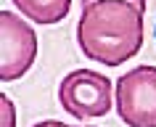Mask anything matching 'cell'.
<instances>
[{"label": "cell", "mask_w": 156, "mask_h": 127, "mask_svg": "<svg viewBox=\"0 0 156 127\" xmlns=\"http://www.w3.org/2000/svg\"><path fill=\"white\" fill-rule=\"evenodd\" d=\"M114 82L95 69H74L58 85V103L74 119L106 117L114 106Z\"/></svg>", "instance_id": "2"}, {"label": "cell", "mask_w": 156, "mask_h": 127, "mask_svg": "<svg viewBox=\"0 0 156 127\" xmlns=\"http://www.w3.org/2000/svg\"><path fill=\"white\" fill-rule=\"evenodd\" d=\"M143 13L130 0H93L82 5L77 45L82 56L101 66H122L138 56L146 40Z\"/></svg>", "instance_id": "1"}, {"label": "cell", "mask_w": 156, "mask_h": 127, "mask_svg": "<svg viewBox=\"0 0 156 127\" xmlns=\"http://www.w3.org/2000/svg\"><path fill=\"white\" fill-rule=\"evenodd\" d=\"M13 3L32 24L40 26L58 24L72 11V0H13Z\"/></svg>", "instance_id": "5"}, {"label": "cell", "mask_w": 156, "mask_h": 127, "mask_svg": "<svg viewBox=\"0 0 156 127\" xmlns=\"http://www.w3.org/2000/svg\"><path fill=\"white\" fill-rule=\"evenodd\" d=\"M37 32L13 11H0V79L16 82L37 61Z\"/></svg>", "instance_id": "4"}, {"label": "cell", "mask_w": 156, "mask_h": 127, "mask_svg": "<svg viewBox=\"0 0 156 127\" xmlns=\"http://www.w3.org/2000/svg\"><path fill=\"white\" fill-rule=\"evenodd\" d=\"M0 127H16V103L8 95H0Z\"/></svg>", "instance_id": "6"}, {"label": "cell", "mask_w": 156, "mask_h": 127, "mask_svg": "<svg viewBox=\"0 0 156 127\" xmlns=\"http://www.w3.org/2000/svg\"><path fill=\"white\" fill-rule=\"evenodd\" d=\"M116 114L127 127H156V66H135L116 79Z\"/></svg>", "instance_id": "3"}, {"label": "cell", "mask_w": 156, "mask_h": 127, "mask_svg": "<svg viewBox=\"0 0 156 127\" xmlns=\"http://www.w3.org/2000/svg\"><path fill=\"white\" fill-rule=\"evenodd\" d=\"M87 3H93V0H82V5H87ZM130 3H135L138 8H143V11H146V0H130Z\"/></svg>", "instance_id": "8"}, {"label": "cell", "mask_w": 156, "mask_h": 127, "mask_svg": "<svg viewBox=\"0 0 156 127\" xmlns=\"http://www.w3.org/2000/svg\"><path fill=\"white\" fill-rule=\"evenodd\" d=\"M32 127H66L64 122H58V119H42V122H37V125Z\"/></svg>", "instance_id": "7"}, {"label": "cell", "mask_w": 156, "mask_h": 127, "mask_svg": "<svg viewBox=\"0 0 156 127\" xmlns=\"http://www.w3.org/2000/svg\"><path fill=\"white\" fill-rule=\"evenodd\" d=\"M66 127H72V125H66ZM77 127H80V125H77Z\"/></svg>", "instance_id": "9"}]
</instances>
